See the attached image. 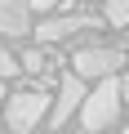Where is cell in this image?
<instances>
[{"label":"cell","instance_id":"11","mask_svg":"<svg viewBox=\"0 0 129 134\" xmlns=\"http://www.w3.org/2000/svg\"><path fill=\"white\" fill-rule=\"evenodd\" d=\"M120 94H125V103H129V76H125V81H120Z\"/></svg>","mask_w":129,"mask_h":134},{"label":"cell","instance_id":"12","mask_svg":"<svg viewBox=\"0 0 129 134\" xmlns=\"http://www.w3.org/2000/svg\"><path fill=\"white\" fill-rule=\"evenodd\" d=\"M5 98H9V94H5V81H0V103H5Z\"/></svg>","mask_w":129,"mask_h":134},{"label":"cell","instance_id":"3","mask_svg":"<svg viewBox=\"0 0 129 134\" xmlns=\"http://www.w3.org/2000/svg\"><path fill=\"white\" fill-rule=\"evenodd\" d=\"M125 63L120 49H107V45H85L71 54V72H80L85 81H98V76H111L116 67Z\"/></svg>","mask_w":129,"mask_h":134},{"label":"cell","instance_id":"6","mask_svg":"<svg viewBox=\"0 0 129 134\" xmlns=\"http://www.w3.org/2000/svg\"><path fill=\"white\" fill-rule=\"evenodd\" d=\"M31 31V0H0V36L22 40Z\"/></svg>","mask_w":129,"mask_h":134},{"label":"cell","instance_id":"9","mask_svg":"<svg viewBox=\"0 0 129 134\" xmlns=\"http://www.w3.org/2000/svg\"><path fill=\"white\" fill-rule=\"evenodd\" d=\"M9 76H22V63H18L5 45H0V81H9Z\"/></svg>","mask_w":129,"mask_h":134},{"label":"cell","instance_id":"10","mask_svg":"<svg viewBox=\"0 0 129 134\" xmlns=\"http://www.w3.org/2000/svg\"><path fill=\"white\" fill-rule=\"evenodd\" d=\"M53 5H62V0H31V9H53Z\"/></svg>","mask_w":129,"mask_h":134},{"label":"cell","instance_id":"8","mask_svg":"<svg viewBox=\"0 0 129 134\" xmlns=\"http://www.w3.org/2000/svg\"><path fill=\"white\" fill-rule=\"evenodd\" d=\"M102 14H107V23H111V27H120V31H125V27H129V0H107V9H102Z\"/></svg>","mask_w":129,"mask_h":134},{"label":"cell","instance_id":"7","mask_svg":"<svg viewBox=\"0 0 129 134\" xmlns=\"http://www.w3.org/2000/svg\"><path fill=\"white\" fill-rule=\"evenodd\" d=\"M18 63H22V72H27V76H45V72H49V58H45L40 49H27Z\"/></svg>","mask_w":129,"mask_h":134},{"label":"cell","instance_id":"13","mask_svg":"<svg viewBox=\"0 0 129 134\" xmlns=\"http://www.w3.org/2000/svg\"><path fill=\"white\" fill-rule=\"evenodd\" d=\"M125 31H129V27H125Z\"/></svg>","mask_w":129,"mask_h":134},{"label":"cell","instance_id":"5","mask_svg":"<svg viewBox=\"0 0 129 134\" xmlns=\"http://www.w3.org/2000/svg\"><path fill=\"white\" fill-rule=\"evenodd\" d=\"M85 27H98V18H94V14H58V18H45V23L31 27V31H36L40 45H58V40H67V36H76V31H85Z\"/></svg>","mask_w":129,"mask_h":134},{"label":"cell","instance_id":"4","mask_svg":"<svg viewBox=\"0 0 129 134\" xmlns=\"http://www.w3.org/2000/svg\"><path fill=\"white\" fill-rule=\"evenodd\" d=\"M85 76L80 72H71V76H62V85H58V98H53V107H49V130H62L71 121V112H80V103H85Z\"/></svg>","mask_w":129,"mask_h":134},{"label":"cell","instance_id":"1","mask_svg":"<svg viewBox=\"0 0 129 134\" xmlns=\"http://www.w3.org/2000/svg\"><path fill=\"white\" fill-rule=\"evenodd\" d=\"M120 103H125V94H120V81H116V72L111 76H98V85L85 94V103H80V125L94 134V130H107V125H116V116H120Z\"/></svg>","mask_w":129,"mask_h":134},{"label":"cell","instance_id":"2","mask_svg":"<svg viewBox=\"0 0 129 134\" xmlns=\"http://www.w3.org/2000/svg\"><path fill=\"white\" fill-rule=\"evenodd\" d=\"M49 107H53V98H49L45 90H18V94L5 98V125H9L14 134H31V130L49 116Z\"/></svg>","mask_w":129,"mask_h":134}]
</instances>
